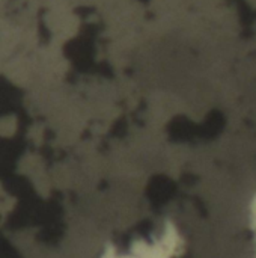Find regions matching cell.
<instances>
[{"label": "cell", "mask_w": 256, "mask_h": 258, "mask_svg": "<svg viewBox=\"0 0 256 258\" xmlns=\"http://www.w3.org/2000/svg\"><path fill=\"white\" fill-rule=\"evenodd\" d=\"M253 222H255V230H256V200L253 203Z\"/></svg>", "instance_id": "obj_1"}]
</instances>
